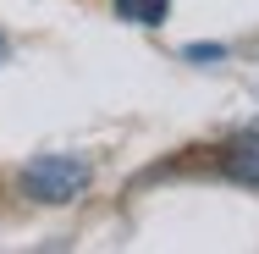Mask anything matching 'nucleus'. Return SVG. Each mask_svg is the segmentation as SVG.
<instances>
[{"label":"nucleus","instance_id":"f257e3e1","mask_svg":"<svg viewBox=\"0 0 259 254\" xmlns=\"http://www.w3.org/2000/svg\"><path fill=\"white\" fill-rule=\"evenodd\" d=\"M22 188L33 199H45V204H66V199H77L89 188V166L72 160V155H45V160H33L22 171Z\"/></svg>","mask_w":259,"mask_h":254},{"label":"nucleus","instance_id":"f03ea898","mask_svg":"<svg viewBox=\"0 0 259 254\" xmlns=\"http://www.w3.org/2000/svg\"><path fill=\"white\" fill-rule=\"evenodd\" d=\"M226 177H237V183H259V138H237V144H226Z\"/></svg>","mask_w":259,"mask_h":254},{"label":"nucleus","instance_id":"7ed1b4c3","mask_svg":"<svg viewBox=\"0 0 259 254\" xmlns=\"http://www.w3.org/2000/svg\"><path fill=\"white\" fill-rule=\"evenodd\" d=\"M165 6H171V0H116V17L155 28V22H165Z\"/></svg>","mask_w":259,"mask_h":254},{"label":"nucleus","instance_id":"20e7f679","mask_svg":"<svg viewBox=\"0 0 259 254\" xmlns=\"http://www.w3.org/2000/svg\"><path fill=\"white\" fill-rule=\"evenodd\" d=\"M215 55H221V45H193V50H188V61H215Z\"/></svg>","mask_w":259,"mask_h":254},{"label":"nucleus","instance_id":"39448f33","mask_svg":"<svg viewBox=\"0 0 259 254\" xmlns=\"http://www.w3.org/2000/svg\"><path fill=\"white\" fill-rule=\"evenodd\" d=\"M0 61H6V39H0Z\"/></svg>","mask_w":259,"mask_h":254}]
</instances>
